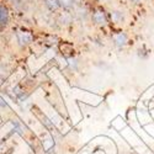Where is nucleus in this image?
Listing matches in <instances>:
<instances>
[{
    "label": "nucleus",
    "instance_id": "nucleus-3",
    "mask_svg": "<svg viewBox=\"0 0 154 154\" xmlns=\"http://www.w3.org/2000/svg\"><path fill=\"white\" fill-rule=\"evenodd\" d=\"M4 72V60H3V56L0 53V74Z\"/></svg>",
    "mask_w": 154,
    "mask_h": 154
},
{
    "label": "nucleus",
    "instance_id": "nucleus-2",
    "mask_svg": "<svg viewBox=\"0 0 154 154\" xmlns=\"http://www.w3.org/2000/svg\"><path fill=\"white\" fill-rule=\"evenodd\" d=\"M12 23V12L11 10L3 3L0 2V33H4Z\"/></svg>",
    "mask_w": 154,
    "mask_h": 154
},
{
    "label": "nucleus",
    "instance_id": "nucleus-5",
    "mask_svg": "<svg viewBox=\"0 0 154 154\" xmlns=\"http://www.w3.org/2000/svg\"><path fill=\"white\" fill-rule=\"evenodd\" d=\"M3 35L4 33H0V45H2V42H3Z\"/></svg>",
    "mask_w": 154,
    "mask_h": 154
},
{
    "label": "nucleus",
    "instance_id": "nucleus-1",
    "mask_svg": "<svg viewBox=\"0 0 154 154\" xmlns=\"http://www.w3.org/2000/svg\"><path fill=\"white\" fill-rule=\"evenodd\" d=\"M3 2L11 12L15 11L20 15H30L36 10L40 0H0Z\"/></svg>",
    "mask_w": 154,
    "mask_h": 154
},
{
    "label": "nucleus",
    "instance_id": "nucleus-4",
    "mask_svg": "<svg viewBox=\"0 0 154 154\" xmlns=\"http://www.w3.org/2000/svg\"><path fill=\"white\" fill-rule=\"evenodd\" d=\"M130 2H132L133 4H138V3H140V0H130Z\"/></svg>",
    "mask_w": 154,
    "mask_h": 154
}]
</instances>
